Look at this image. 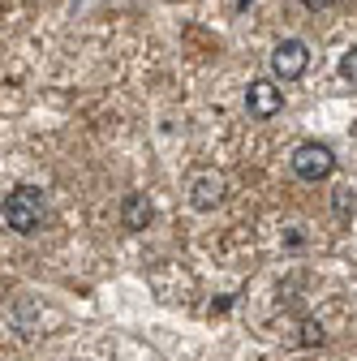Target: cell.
<instances>
[{
    "label": "cell",
    "mask_w": 357,
    "mask_h": 361,
    "mask_svg": "<svg viewBox=\"0 0 357 361\" xmlns=\"http://www.w3.org/2000/svg\"><path fill=\"white\" fill-rule=\"evenodd\" d=\"M280 108H284V90H280L276 82L254 78V82L246 86V112H250L254 121H272V116H280Z\"/></svg>",
    "instance_id": "cell-4"
},
{
    "label": "cell",
    "mask_w": 357,
    "mask_h": 361,
    "mask_svg": "<svg viewBox=\"0 0 357 361\" xmlns=\"http://www.w3.org/2000/svg\"><path fill=\"white\" fill-rule=\"evenodd\" d=\"M305 69H310V48H305L301 39H284V43L272 48V73H276V82H297Z\"/></svg>",
    "instance_id": "cell-3"
},
{
    "label": "cell",
    "mask_w": 357,
    "mask_h": 361,
    "mask_svg": "<svg viewBox=\"0 0 357 361\" xmlns=\"http://www.w3.org/2000/svg\"><path fill=\"white\" fill-rule=\"evenodd\" d=\"M336 215H340V219L357 215V194H353V190H340V194H336Z\"/></svg>",
    "instance_id": "cell-7"
},
{
    "label": "cell",
    "mask_w": 357,
    "mask_h": 361,
    "mask_svg": "<svg viewBox=\"0 0 357 361\" xmlns=\"http://www.w3.org/2000/svg\"><path fill=\"white\" fill-rule=\"evenodd\" d=\"M301 5H305L310 13H323V9H332V5H336V0H301Z\"/></svg>",
    "instance_id": "cell-10"
},
{
    "label": "cell",
    "mask_w": 357,
    "mask_h": 361,
    "mask_svg": "<svg viewBox=\"0 0 357 361\" xmlns=\"http://www.w3.org/2000/svg\"><path fill=\"white\" fill-rule=\"evenodd\" d=\"M151 215H155V207H151L147 194H125V202H121V224H125L129 233H143L147 224H151Z\"/></svg>",
    "instance_id": "cell-6"
},
{
    "label": "cell",
    "mask_w": 357,
    "mask_h": 361,
    "mask_svg": "<svg viewBox=\"0 0 357 361\" xmlns=\"http://www.w3.org/2000/svg\"><path fill=\"white\" fill-rule=\"evenodd\" d=\"M301 331H305V336H301L305 344H319V340H323V327H319V323H301Z\"/></svg>",
    "instance_id": "cell-9"
},
{
    "label": "cell",
    "mask_w": 357,
    "mask_h": 361,
    "mask_svg": "<svg viewBox=\"0 0 357 361\" xmlns=\"http://www.w3.org/2000/svg\"><path fill=\"white\" fill-rule=\"evenodd\" d=\"M43 215H48L43 190H35V185H18V190H9V198H5V228L30 237V233L43 228Z\"/></svg>",
    "instance_id": "cell-1"
},
{
    "label": "cell",
    "mask_w": 357,
    "mask_h": 361,
    "mask_svg": "<svg viewBox=\"0 0 357 361\" xmlns=\"http://www.w3.org/2000/svg\"><path fill=\"white\" fill-rule=\"evenodd\" d=\"M224 176L219 172H198L194 180H190V207L194 211H215L219 202H224Z\"/></svg>",
    "instance_id": "cell-5"
},
{
    "label": "cell",
    "mask_w": 357,
    "mask_h": 361,
    "mask_svg": "<svg viewBox=\"0 0 357 361\" xmlns=\"http://www.w3.org/2000/svg\"><path fill=\"white\" fill-rule=\"evenodd\" d=\"M289 164H293V176L310 180V185H319V180H327L336 172V155H332L327 142H301Z\"/></svg>",
    "instance_id": "cell-2"
},
{
    "label": "cell",
    "mask_w": 357,
    "mask_h": 361,
    "mask_svg": "<svg viewBox=\"0 0 357 361\" xmlns=\"http://www.w3.org/2000/svg\"><path fill=\"white\" fill-rule=\"evenodd\" d=\"M340 78H344V82H357V48H349V52L340 56Z\"/></svg>",
    "instance_id": "cell-8"
}]
</instances>
